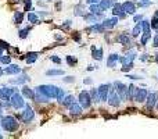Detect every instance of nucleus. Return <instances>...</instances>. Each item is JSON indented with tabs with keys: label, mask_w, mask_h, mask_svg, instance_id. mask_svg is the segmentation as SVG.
Listing matches in <instances>:
<instances>
[{
	"label": "nucleus",
	"mask_w": 158,
	"mask_h": 139,
	"mask_svg": "<svg viewBox=\"0 0 158 139\" xmlns=\"http://www.w3.org/2000/svg\"><path fill=\"white\" fill-rule=\"evenodd\" d=\"M0 120H2L0 125H2V128H3L4 131H7V132H15L17 129H18V121H17L15 117L6 116V117H2Z\"/></svg>",
	"instance_id": "f257e3e1"
},
{
	"label": "nucleus",
	"mask_w": 158,
	"mask_h": 139,
	"mask_svg": "<svg viewBox=\"0 0 158 139\" xmlns=\"http://www.w3.org/2000/svg\"><path fill=\"white\" fill-rule=\"evenodd\" d=\"M57 89H58V86H54V85H39V86H36V92H40L42 95L49 97V99H56Z\"/></svg>",
	"instance_id": "f03ea898"
},
{
	"label": "nucleus",
	"mask_w": 158,
	"mask_h": 139,
	"mask_svg": "<svg viewBox=\"0 0 158 139\" xmlns=\"http://www.w3.org/2000/svg\"><path fill=\"white\" fill-rule=\"evenodd\" d=\"M10 106L13 107V109H15V110H20V109H22V107L25 106L24 97L21 96L18 92H15V93H13V95H11V97H10Z\"/></svg>",
	"instance_id": "7ed1b4c3"
},
{
	"label": "nucleus",
	"mask_w": 158,
	"mask_h": 139,
	"mask_svg": "<svg viewBox=\"0 0 158 139\" xmlns=\"http://www.w3.org/2000/svg\"><path fill=\"white\" fill-rule=\"evenodd\" d=\"M112 86H114V89L117 90V93L119 95V97H121L122 100L128 99V86H126L125 83L119 82V81H115V82L112 83Z\"/></svg>",
	"instance_id": "20e7f679"
},
{
	"label": "nucleus",
	"mask_w": 158,
	"mask_h": 139,
	"mask_svg": "<svg viewBox=\"0 0 158 139\" xmlns=\"http://www.w3.org/2000/svg\"><path fill=\"white\" fill-rule=\"evenodd\" d=\"M107 102H108V104L110 106H112V107H119V104H121V102H122V99L119 97V95L117 93V90L114 89L112 86H111V89H110Z\"/></svg>",
	"instance_id": "39448f33"
},
{
	"label": "nucleus",
	"mask_w": 158,
	"mask_h": 139,
	"mask_svg": "<svg viewBox=\"0 0 158 139\" xmlns=\"http://www.w3.org/2000/svg\"><path fill=\"white\" fill-rule=\"evenodd\" d=\"M79 104L82 106V109H89L92 106V97H90V93L86 92V90H82V92L79 93Z\"/></svg>",
	"instance_id": "423d86ee"
},
{
	"label": "nucleus",
	"mask_w": 158,
	"mask_h": 139,
	"mask_svg": "<svg viewBox=\"0 0 158 139\" xmlns=\"http://www.w3.org/2000/svg\"><path fill=\"white\" fill-rule=\"evenodd\" d=\"M21 117H22V121L25 124H29L33 121V118H35V111L32 110V107H31L29 104H25V106H24V111H22V114H21Z\"/></svg>",
	"instance_id": "0eeeda50"
},
{
	"label": "nucleus",
	"mask_w": 158,
	"mask_h": 139,
	"mask_svg": "<svg viewBox=\"0 0 158 139\" xmlns=\"http://www.w3.org/2000/svg\"><path fill=\"white\" fill-rule=\"evenodd\" d=\"M111 86H112L111 83H103V85H100L99 88H97V90H99V96H100V102H107Z\"/></svg>",
	"instance_id": "6e6552de"
},
{
	"label": "nucleus",
	"mask_w": 158,
	"mask_h": 139,
	"mask_svg": "<svg viewBox=\"0 0 158 139\" xmlns=\"http://www.w3.org/2000/svg\"><path fill=\"white\" fill-rule=\"evenodd\" d=\"M147 89H144V88H136V92H135V97H133V100L137 103H143L146 102V99H147Z\"/></svg>",
	"instance_id": "1a4fd4ad"
},
{
	"label": "nucleus",
	"mask_w": 158,
	"mask_h": 139,
	"mask_svg": "<svg viewBox=\"0 0 158 139\" xmlns=\"http://www.w3.org/2000/svg\"><path fill=\"white\" fill-rule=\"evenodd\" d=\"M15 88H0V99L3 102H10V97L13 93H15Z\"/></svg>",
	"instance_id": "9d476101"
},
{
	"label": "nucleus",
	"mask_w": 158,
	"mask_h": 139,
	"mask_svg": "<svg viewBox=\"0 0 158 139\" xmlns=\"http://www.w3.org/2000/svg\"><path fill=\"white\" fill-rule=\"evenodd\" d=\"M157 99H158V92H150L147 95V99H146V104H147V109L151 110L155 107L157 104Z\"/></svg>",
	"instance_id": "9b49d317"
},
{
	"label": "nucleus",
	"mask_w": 158,
	"mask_h": 139,
	"mask_svg": "<svg viewBox=\"0 0 158 139\" xmlns=\"http://www.w3.org/2000/svg\"><path fill=\"white\" fill-rule=\"evenodd\" d=\"M112 15H117L119 20H122V18H125L128 14H126L125 11L122 10V4L114 3V6H112Z\"/></svg>",
	"instance_id": "f8f14e48"
},
{
	"label": "nucleus",
	"mask_w": 158,
	"mask_h": 139,
	"mask_svg": "<svg viewBox=\"0 0 158 139\" xmlns=\"http://www.w3.org/2000/svg\"><path fill=\"white\" fill-rule=\"evenodd\" d=\"M122 10L125 11L126 14L133 15V14L136 13V4L133 3V2H130V0H128V2H125V3H122Z\"/></svg>",
	"instance_id": "ddd939ff"
},
{
	"label": "nucleus",
	"mask_w": 158,
	"mask_h": 139,
	"mask_svg": "<svg viewBox=\"0 0 158 139\" xmlns=\"http://www.w3.org/2000/svg\"><path fill=\"white\" fill-rule=\"evenodd\" d=\"M118 21H119V18L117 15H114L112 18H104V21H103L101 24L104 25L105 29H112V28L118 24Z\"/></svg>",
	"instance_id": "4468645a"
},
{
	"label": "nucleus",
	"mask_w": 158,
	"mask_h": 139,
	"mask_svg": "<svg viewBox=\"0 0 158 139\" xmlns=\"http://www.w3.org/2000/svg\"><path fill=\"white\" fill-rule=\"evenodd\" d=\"M105 28L101 22H94L92 27L87 28V32H94V33H104Z\"/></svg>",
	"instance_id": "2eb2a0df"
},
{
	"label": "nucleus",
	"mask_w": 158,
	"mask_h": 139,
	"mask_svg": "<svg viewBox=\"0 0 158 139\" xmlns=\"http://www.w3.org/2000/svg\"><path fill=\"white\" fill-rule=\"evenodd\" d=\"M117 40H118V42L121 43V45H123V46H132L130 36H129L128 33H121V35H118Z\"/></svg>",
	"instance_id": "dca6fc26"
},
{
	"label": "nucleus",
	"mask_w": 158,
	"mask_h": 139,
	"mask_svg": "<svg viewBox=\"0 0 158 139\" xmlns=\"http://www.w3.org/2000/svg\"><path fill=\"white\" fill-rule=\"evenodd\" d=\"M4 73L10 74V75H15V74H20L21 73V67L17 66V64H8V67H6V68H4Z\"/></svg>",
	"instance_id": "f3484780"
},
{
	"label": "nucleus",
	"mask_w": 158,
	"mask_h": 139,
	"mask_svg": "<svg viewBox=\"0 0 158 139\" xmlns=\"http://www.w3.org/2000/svg\"><path fill=\"white\" fill-rule=\"evenodd\" d=\"M118 60H119V54L111 53L108 56V59H107V67H110V68H114V67L117 66V63H118Z\"/></svg>",
	"instance_id": "a211bd4d"
},
{
	"label": "nucleus",
	"mask_w": 158,
	"mask_h": 139,
	"mask_svg": "<svg viewBox=\"0 0 158 139\" xmlns=\"http://www.w3.org/2000/svg\"><path fill=\"white\" fill-rule=\"evenodd\" d=\"M68 109H69V113H71L72 116H79V114H82V106H81L79 103L74 102L72 104L68 107Z\"/></svg>",
	"instance_id": "6ab92c4d"
},
{
	"label": "nucleus",
	"mask_w": 158,
	"mask_h": 139,
	"mask_svg": "<svg viewBox=\"0 0 158 139\" xmlns=\"http://www.w3.org/2000/svg\"><path fill=\"white\" fill-rule=\"evenodd\" d=\"M22 96L24 97H28L29 100H35V92L31 89L29 86H22Z\"/></svg>",
	"instance_id": "aec40b11"
},
{
	"label": "nucleus",
	"mask_w": 158,
	"mask_h": 139,
	"mask_svg": "<svg viewBox=\"0 0 158 139\" xmlns=\"http://www.w3.org/2000/svg\"><path fill=\"white\" fill-rule=\"evenodd\" d=\"M92 56L94 60H97V61H100V60H103V49L101 47H97L96 46H92Z\"/></svg>",
	"instance_id": "412c9836"
},
{
	"label": "nucleus",
	"mask_w": 158,
	"mask_h": 139,
	"mask_svg": "<svg viewBox=\"0 0 158 139\" xmlns=\"http://www.w3.org/2000/svg\"><path fill=\"white\" fill-rule=\"evenodd\" d=\"M39 59V53H36V52H31V53H26V64H33L36 60Z\"/></svg>",
	"instance_id": "4be33fe9"
},
{
	"label": "nucleus",
	"mask_w": 158,
	"mask_h": 139,
	"mask_svg": "<svg viewBox=\"0 0 158 139\" xmlns=\"http://www.w3.org/2000/svg\"><path fill=\"white\" fill-rule=\"evenodd\" d=\"M89 11H90V13H93V14H103V13H104V10L100 7L99 3H92V4H90V6H89Z\"/></svg>",
	"instance_id": "5701e85b"
},
{
	"label": "nucleus",
	"mask_w": 158,
	"mask_h": 139,
	"mask_svg": "<svg viewBox=\"0 0 158 139\" xmlns=\"http://www.w3.org/2000/svg\"><path fill=\"white\" fill-rule=\"evenodd\" d=\"M140 25H142V33H151V25H150V21L142 20L140 21Z\"/></svg>",
	"instance_id": "b1692460"
},
{
	"label": "nucleus",
	"mask_w": 158,
	"mask_h": 139,
	"mask_svg": "<svg viewBox=\"0 0 158 139\" xmlns=\"http://www.w3.org/2000/svg\"><path fill=\"white\" fill-rule=\"evenodd\" d=\"M100 7H101L103 10H108V8H112V6H114V2L112 0H100L99 2Z\"/></svg>",
	"instance_id": "393cba45"
},
{
	"label": "nucleus",
	"mask_w": 158,
	"mask_h": 139,
	"mask_svg": "<svg viewBox=\"0 0 158 139\" xmlns=\"http://www.w3.org/2000/svg\"><path fill=\"white\" fill-rule=\"evenodd\" d=\"M74 14H75L76 17H81V15H85V6H83L82 3H79L75 6V11H74Z\"/></svg>",
	"instance_id": "a878e982"
},
{
	"label": "nucleus",
	"mask_w": 158,
	"mask_h": 139,
	"mask_svg": "<svg viewBox=\"0 0 158 139\" xmlns=\"http://www.w3.org/2000/svg\"><path fill=\"white\" fill-rule=\"evenodd\" d=\"M35 102H38V103H46V102H49V97L44 96V95H42L40 92H36V90H35Z\"/></svg>",
	"instance_id": "bb28decb"
},
{
	"label": "nucleus",
	"mask_w": 158,
	"mask_h": 139,
	"mask_svg": "<svg viewBox=\"0 0 158 139\" xmlns=\"http://www.w3.org/2000/svg\"><path fill=\"white\" fill-rule=\"evenodd\" d=\"M132 38H137L140 33H142V25H140V22H137L135 25V27L132 28Z\"/></svg>",
	"instance_id": "cd10ccee"
},
{
	"label": "nucleus",
	"mask_w": 158,
	"mask_h": 139,
	"mask_svg": "<svg viewBox=\"0 0 158 139\" xmlns=\"http://www.w3.org/2000/svg\"><path fill=\"white\" fill-rule=\"evenodd\" d=\"M90 97H92V102H94V103H99L100 102V96H99V90L97 89H90Z\"/></svg>",
	"instance_id": "c85d7f7f"
},
{
	"label": "nucleus",
	"mask_w": 158,
	"mask_h": 139,
	"mask_svg": "<svg viewBox=\"0 0 158 139\" xmlns=\"http://www.w3.org/2000/svg\"><path fill=\"white\" fill-rule=\"evenodd\" d=\"M74 102H75V97H74L72 95H68V96H65V97H64V99H63V102H61V103H63V104H64V106H65V107H69V106H71V104H72Z\"/></svg>",
	"instance_id": "c756f323"
},
{
	"label": "nucleus",
	"mask_w": 158,
	"mask_h": 139,
	"mask_svg": "<svg viewBox=\"0 0 158 139\" xmlns=\"http://www.w3.org/2000/svg\"><path fill=\"white\" fill-rule=\"evenodd\" d=\"M135 92H136V86L133 85V83H130V85L128 86V100H133Z\"/></svg>",
	"instance_id": "7c9ffc66"
},
{
	"label": "nucleus",
	"mask_w": 158,
	"mask_h": 139,
	"mask_svg": "<svg viewBox=\"0 0 158 139\" xmlns=\"http://www.w3.org/2000/svg\"><path fill=\"white\" fill-rule=\"evenodd\" d=\"M22 21H24V13L22 11H15V13H14V22L21 24Z\"/></svg>",
	"instance_id": "2f4dec72"
},
{
	"label": "nucleus",
	"mask_w": 158,
	"mask_h": 139,
	"mask_svg": "<svg viewBox=\"0 0 158 139\" xmlns=\"http://www.w3.org/2000/svg\"><path fill=\"white\" fill-rule=\"evenodd\" d=\"M46 75H49V76H53V75H64V71H63V70H47Z\"/></svg>",
	"instance_id": "473e14b6"
},
{
	"label": "nucleus",
	"mask_w": 158,
	"mask_h": 139,
	"mask_svg": "<svg viewBox=\"0 0 158 139\" xmlns=\"http://www.w3.org/2000/svg\"><path fill=\"white\" fill-rule=\"evenodd\" d=\"M150 39H151V33H143L142 39H140V45H142V46H146Z\"/></svg>",
	"instance_id": "72a5a7b5"
},
{
	"label": "nucleus",
	"mask_w": 158,
	"mask_h": 139,
	"mask_svg": "<svg viewBox=\"0 0 158 139\" xmlns=\"http://www.w3.org/2000/svg\"><path fill=\"white\" fill-rule=\"evenodd\" d=\"M125 59H126V63H133V60L136 59V52H133V50H132V52H128Z\"/></svg>",
	"instance_id": "f704fd0d"
},
{
	"label": "nucleus",
	"mask_w": 158,
	"mask_h": 139,
	"mask_svg": "<svg viewBox=\"0 0 158 139\" xmlns=\"http://www.w3.org/2000/svg\"><path fill=\"white\" fill-rule=\"evenodd\" d=\"M26 81H29V76L22 75V76H20V78H17V80H13L11 83H24V82H26Z\"/></svg>",
	"instance_id": "c9c22d12"
},
{
	"label": "nucleus",
	"mask_w": 158,
	"mask_h": 139,
	"mask_svg": "<svg viewBox=\"0 0 158 139\" xmlns=\"http://www.w3.org/2000/svg\"><path fill=\"white\" fill-rule=\"evenodd\" d=\"M28 21L32 24H38L39 22V18H38L36 14H33V13H28Z\"/></svg>",
	"instance_id": "e433bc0d"
},
{
	"label": "nucleus",
	"mask_w": 158,
	"mask_h": 139,
	"mask_svg": "<svg viewBox=\"0 0 158 139\" xmlns=\"http://www.w3.org/2000/svg\"><path fill=\"white\" fill-rule=\"evenodd\" d=\"M67 63H68V66L74 67V66H76V63H78V59L74 57V56H67Z\"/></svg>",
	"instance_id": "4c0bfd02"
},
{
	"label": "nucleus",
	"mask_w": 158,
	"mask_h": 139,
	"mask_svg": "<svg viewBox=\"0 0 158 139\" xmlns=\"http://www.w3.org/2000/svg\"><path fill=\"white\" fill-rule=\"evenodd\" d=\"M150 25H151V29H157L158 28V17L157 15H153L151 21H150Z\"/></svg>",
	"instance_id": "58836bf2"
},
{
	"label": "nucleus",
	"mask_w": 158,
	"mask_h": 139,
	"mask_svg": "<svg viewBox=\"0 0 158 139\" xmlns=\"http://www.w3.org/2000/svg\"><path fill=\"white\" fill-rule=\"evenodd\" d=\"M29 31H31V28H24V29H21L20 31V38L21 39H25V38L29 35Z\"/></svg>",
	"instance_id": "ea45409f"
},
{
	"label": "nucleus",
	"mask_w": 158,
	"mask_h": 139,
	"mask_svg": "<svg viewBox=\"0 0 158 139\" xmlns=\"http://www.w3.org/2000/svg\"><path fill=\"white\" fill-rule=\"evenodd\" d=\"M56 99L58 100L60 103L63 102V99H64V89H61V88H58V89H57V96H56Z\"/></svg>",
	"instance_id": "a19ab883"
},
{
	"label": "nucleus",
	"mask_w": 158,
	"mask_h": 139,
	"mask_svg": "<svg viewBox=\"0 0 158 139\" xmlns=\"http://www.w3.org/2000/svg\"><path fill=\"white\" fill-rule=\"evenodd\" d=\"M132 68H133V63H128V64H123L121 70L123 71V73H128V71H130Z\"/></svg>",
	"instance_id": "79ce46f5"
},
{
	"label": "nucleus",
	"mask_w": 158,
	"mask_h": 139,
	"mask_svg": "<svg viewBox=\"0 0 158 139\" xmlns=\"http://www.w3.org/2000/svg\"><path fill=\"white\" fill-rule=\"evenodd\" d=\"M24 10H25V11H31V10H32V2H31V0H25Z\"/></svg>",
	"instance_id": "37998d69"
},
{
	"label": "nucleus",
	"mask_w": 158,
	"mask_h": 139,
	"mask_svg": "<svg viewBox=\"0 0 158 139\" xmlns=\"http://www.w3.org/2000/svg\"><path fill=\"white\" fill-rule=\"evenodd\" d=\"M10 61H11L10 56H2V57H0V63H3V64H10Z\"/></svg>",
	"instance_id": "c03bdc74"
},
{
	"label": "nucleus",
	"mask_w": 158,
	"mask_h": 139,
	"mask_svg": "<svg viewBox=\"0 0 158 139\" xmlns=\"http://www.w3.org/2000/svg\"><path fill=\"white\" fill-rule=\"evenodd\" d=\"M63 81L65 83H72V82H75V76H65V78H63Z\"/></svg>",
	"instance_id": "a18cd8bd"
},
{
	"label": "nucleus",
	"mask_w": 158,
	"mask_h": 139,
	"mask_svg": "<svg viewBox=\"0 0 158 139\" xmlns=\"http://www.w3.org/2000/svg\"><path fill=\"white\" fill-rule=\"evenodd\" d=\"M133 15H135V17H133V22H136V24L140 22V21L143 20V15H142V14H133Z\"/></svg>",
	"instance_id": "49530a36"
},
{
	"label": "nucleus",
	"mask_w": 158,
	"mask_h": 139,
	"mask_svg": "<svg viewBox=\"0 0 158 139\" xmlns=\"http://www.w3.org/2000/svg\"><path fill=\"white\" fill-rule=\"evenodd\" d=\"M71 25H72V21H71V20H67L63 24V28H64V29H69V28H71Z\"/></svg>",
	"instance_id": "de8ad7c7"
},
{
	"label": "nucleus",
	"mask_w": 158,
	"mask_h": 139,
	"mask_svg": "<svg viewBox=\"0 0 158 139\" xmlns=\"http://www.w3.org/2000/svg\"><path fill=\"white\" fill-rule=\"evenodd\" d=\"M50 60H51L53 63H56V64H61V59L57 57V56H51V57H50Z\"/></svg>",
	"instance_id": "09e8293b"
},
{
	"label": "nucleus",
	"mask_w": 158,
	"mask_h": 139,
	"mask_svg": "<svg viewBox=\"0 0 158 139\" xmlns=\"http://www.w3.org/2000/svg\"><path fill=\"white\" fill-rule=\"evenodd\" d=\"M153 46L158 47V33H155V36L153 38Z\"/></svg>",
	"instance_id": "8fccbe9b"
},
{
	"label": "nucleus",
	"mask_w": 158,
	"mask_h": 139,
	"mask_svg": "<svg viewBox=\"0 0 158 139\" xmlns=\"http://www.w3.org/2000/svg\"><path fill=\"white\" fill-rule=\"evenodd\" d=\"M128 78H129V80H142L143 76H140V75H130V74H128Z\"/></svg>",
	"instance_id": "3c124183"
},
{
	"label": "nucleus",
	"mask_w": 158,
	"mask_h": 139,
	"mask_svg": "<svg viewBox=\"0 0 158 139\" xmlns=\"http://www.w3.org/2000/svg\"><path fill=\"white\" fill-rule=\"evenodd\" d=\"M0 47H2V49H8V43L7 42H3V40H0Z\"/></svg>",
	"instance_id": "603ef678"
},
{
	"label": "nucleus",
	"mask_w": 158,
	"mask_h": 139,
	"mask_svg": "<svg viewBox=\"0 0 158 139\" xmlns=\"http://www.w3.org/2000/svg\"><path fill=\"white\" fill-rule=\"evenodd\" d=\"M83 83H85V85H92L93 80H90V78H86V80H83Z\"/></svg>",
	"instance_id": "864d4df0"
},
{
	"label": "nucleus",
	"mask_w": 158,
	"mask_h": 139,
	"mask_svg": "<svg viewBox=\"0 0 158 139\" xmlns=\"http://www.w3.org/2000/svg\"><path fill=\"white\" fill-rule=\"evenodd\" d=\"M74 39H75L76 42H79V40H81V36H79V32H75V33H74Z\"/></svg>",
	"instance_id": "5fc2aeb1"
},
{
	"label": "nucleus",
	"mask_w": 158,
	"mask_h": 139,
	"mask_svg": "<svg viewBox=\"0 0 158 139\" xmlns=\"http://www.w3.org/2000/svg\"><path fill=\"white\" fill-rule=\"evenodd\" d=\"M147 59H148V54H147V53H144L142 57H140V60H142V61H146Z\"/></svg>",
	"instance_id": "6e6d98bb"
},
{
	"label": "nucleus",
	"mask_w": 158,
	"mask_h": 139,
	"mask_svg": "<svg viewBox=\"0 0 158 139\" xmlns=\"http://www.w3.org/2000/svg\"><path fill=\"white\" fill-rule=\"evenodd\" d=\"M100 0H87V3L89 4H92V3H99Z\"/></svg>",
	"instance_id": "4d7b16f0"
},
{
	"label": "nucleus",
	"mask_w": 158,
	"mask_h": 139,
	"mask_svg": "<svg viewBox=\"0 0 158 139\" xmlns=\"http://www.w3.org/2000/svg\"><path fill=\"white\" fill-rule=\"evenodd\" d=\"M93 70H94V67H93V66H89V67H87V71H93Z\"/></svg>",
	"instance_id": "13d9d810"
},
{
	"label": "nucleus",
	"mask_w": 158,
	"mask_h": 139,
	"mask_svg": "<svg viewBox=\"0 0 158 139\" xmlns=\"http://www.w3.org/2000/svg\"><path fill=\"white\" fill-rule=\"evenodd\" d=\"M3 74H4V70H3V68H2V67H0V76L3 75Z\"/></svg>",
	"instance_id": "bf43d9fd"
},
{
	"label": "nucleus",
	"mask_w": 158,
	"mask_h": 139,
	"mask_svg": "<svg viewBox=\"0 0 158 139\" xmlns=\"http://www.w3.org/2000/svg\"><path fill=\"white\" fill-rule=\"evenodd\" d=\"M2 107H3V103H0V118H2Z\"/></svg>",
	"instance_id": "052dcab7"
},
{
	"label": "nucleus",
	"mask_w": 158,
	"mask_h": 139,
	"mask_svg": "<svg viewBox=\"0 0 158 139\" xmlns=\"http://www.w3.org/2000/svg\"><path fill=\"white\" fill-rule=\"evenodd\" d=\"M3 56V49H2V47H0V57Z\"/></svg>",
	"instance_id": "680f3d73"
},
{
	"label": "nucleus",
	"mask_w": 158,
	"mask_h": 139,
	"mask_svg": "<svg viewBox=\"0 0 158 139\" xmlns=\"http://www.w3.org/2000/svg\"><path fill=\"white\" fill-rule=\"evenodd\" d=\"M154 15H157V17H158V10H157V11H155V14H154Z\"/></svg>",
	"instance_id": "e2e57ef3"
},
{
	"label": "nucleus",
	"mask_w": 158,
	"mask_h": 139,
	"mask_svg": "<svg viewBox=\"0 0 158 139\" xmlns=\"http://www.w3.org/2000/svg\"><path fill=\"white\" fill-rule=\"evenodd\" d=\"M157 109H158V103H157Z\"/></svg>",
	"instance_id": "0e129e2a"
}]
</instances>
